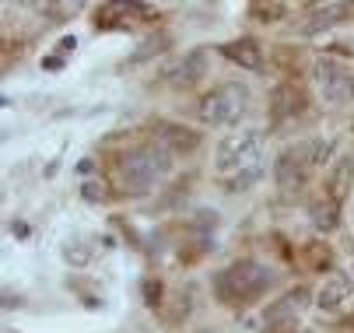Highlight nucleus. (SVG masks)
Wrapping results in <instances>:
<instances>
[{
  "instance_id": "nucleus-1",
  "label": "nucleus",
  "mask_w": 354,
  "mask_h": 333,
  "mask_svg": "<svg viewBox=\"0 0 354 333\" xmlns=\"http://www.w3.org/2000/svg\"><path fill=\"white\" fill-rule=\"evenodd\" d=\"M214 172L228 193H242L267 172V137L260 130H235L218 140Z\"/></svg>"
},
{
  "instance_id": "nucleus-2",
  "label": "nucleus",
  "mask_w": 354,
  "mask_h": 333,
  "mask_svg": "<svg viewBox=\"0 0 354 333\" xmlns=\"http://www.w3.org/2000/svg\"><path fill=\"white\" fill-rule=\"evenodd\" d=\"M172 172V151L165 140H147L123 155L120 162V182L127 193H147Z\"/></svg>"
},
{
  "instance_id": "nucleus-3",
  "label": "nucleus",
  "mask_w": 354,
  "mask_h": 333,
  "mask_svg": "<svg viewBox=\"0 0 354 333\" xmlns=\"http://www.w3.org/2000/svg\"><path fill=\"white\" fill-rule=\"evenodd\" d=\"M274 270L260 260H235L214 277V295L225 305H249L270 292Z\"/></svg>"
},
{
  "instance_id": "nucleus-4",
  "label": "nucleus",
  "mask_w": 354,
  "mask_h": 333,
  "mask_svg": "<svg viewBox=\"0 0 354 333\" xmlns=\"http://www.w3.org/2000/svg\"><path fill=\"white\" fill-rule=\"evenodd\" d=\"M333 155V140H298V144H288L277 162H274V179L281 189H298L306 186L313 169L326 165V158Z\"/></svg>"
},
{
  "instance_id": "nucleus-5",
  "label": "nucleus",
  "mask_w": 354,
  "mask_h": 333,
  "mask_svg": "<svg viewBox=\"0 0 354 333\" xmlns=\"http://www.w3.org/2000/svg\"><path fill=\"white\" fill-rule=\"evenodd\" d=\"M313 88L323 106H351L354 102V67L340 57H316Z\"/></svg>"
},
{
  "instance_id": "nucleus-6",
  "label": "nucleus",
  "mask_w": 354,
  "mask_h": 333,
  "mask_svg": "<svg viewBox=\"0 0 354 333\" xmlns=\"http://www.w3.org/2000/svg\"><path fill=\"white\" fill-rule=\"evenodd\" d=\"M245 102H249V91L239 81L218 84L200 99V120H204V126H214V130L235 126L245 113Z\"/></svg>"
},
{
  "instance_id": "nucleus-7",
  "label": "nucleus",
  "mask_w": 354,
  "mask_h": 333,
  "mask_svg": "<svg viewBox=\"0 0 354 333\" xmlns=\"http://www.w3.org/2000/svg\"><path fill=\"white\" fill-rule=\"evenodd\" d=\"M316 305H319V312H326V316H344V312H351V309H354V280L344 277V274L330 277L323 288H319V295H316Z\"/></svg>"
},
{
  "instance_id": "nucleus-8",
  "label": "nucleus",
  "mask_w": 354,
  "mask_h": 333,
  "mask_svg": "<svg viewBox=\"0 0 354 333\" xmlns=\"http://www.w3.org/2000/svg\"><path fill=\"white\" fill-rule=\"evenodd\" d=\"M306 305H309V292H306V288L288 292L281 302H274V305L267 309V326H270V330H295V326H298V316L306 312Z\"/></svg>"
},
{
  "instance_id": "nucleus-9",
  "label": "nucleus",
  "mask_w": 354,
  "mask_h": 333,
  "mask_svg": "<svg viewBox=\"0 0 354 333\" xmlns=\"http://www.w3.org/2000/svg\"><path fill=\"white\" fill-rule=\"evenodd\" d=\"M221 53H225L232 64H242L245 70H260V67H263V53H260V46L252 42V39L225 42V46H221Z\"/></svg>"
},
{
  "instance_id": "nucleus-10",
  "label": "nucleus",
  "mask_w": 354,
  "mask_h": 333,
  "mask_svg": "<svg viewBox=\"0 0 354 333\" xmlns=\"http://www.w3.org/2000/svg\"><path fill=\"white\" fill-rule=\"evenodd\" d=\"M347 15H351V8H347V4H316V8L309 11V25H306V32H319V28H330V25L344 21Z\"/></svg>"
},
{
  "instance_id": "nucleus-11",
  "label": "nucleus",
  "mask_w": 354,
  "mask_h": 333,
  "mask_svg": "<svg viewBox=\"0 0 354 333\" xmlns=\"http://www.w3.org/2000/svg\"><path fill=\"white\" fill-rule=\"evenodd\" d=\"M337 221H340V204L333 200V197H316L313 200V225L319 228V231H333L337 228Z\"/></svg>"
},
{
  "instance_id": "nucleus-12",
  "label": "nucleus",
  "mask_w": 354,
  "mask_h": 333,
  "mask_svg": "<svg viewBox=\"0 0 354 333\" xmlns=\"http://www.w3.org/2000/svg\"><path fill=\"white\" fill-rule=\"evenodd\" d=\"M301 333H316V330H301Z\"/></svg>"
}]
</instances>
